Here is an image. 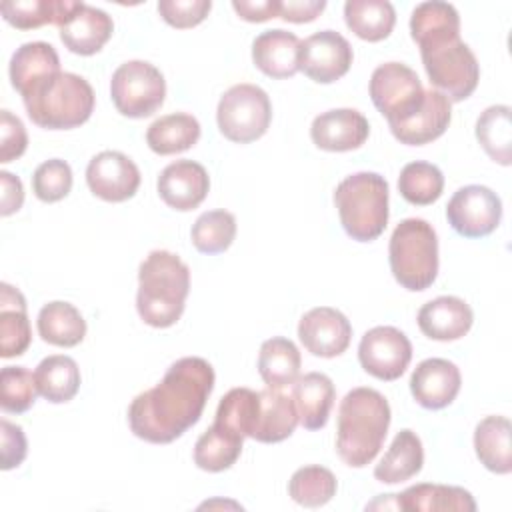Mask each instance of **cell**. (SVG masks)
I'll use <instances>...</instances> for the list:
<instances>
[{
    "label": "cell",
    "mask_w": 512,
    "mask_h": 512,
    "mask_svg": "<svg viewBox=\"0 0 512 512\" xmlns=\"http://www.w3.org/2000/svg\"><path fill=\"white\" fill-rule=\"evenodd\" d=\"M38 334L44 342L60 348L78 346L86 336V320L80 310L62 300L48 302L38 312Z\"/></svg>",
    "instance_id": "cell-30"
},
{
    "label": "cell",
    "mask_w": 512,
    "mask_h": 512,
    "mask_svg": "<svg viewBox=\"0 0 512 512\" xmlns=\"http://www.w3.org/2000/svg\"><path fill=\"white\" fill-rule=\"evenodd\" d=\"M214 388V368L200 356L176 360L164 378L128 406L134 436L150 444H170L202 416Z\"/></svg>",
    "instance_id": "cell-1"
},
{
    "label": "cell",
    "mask_w": 512,
    "mask_h": 512,
    "mask_svg": "<svg viewBox=\"0 0 512 512\" xmlns=\"http://www.w3.org/2000/svg\"><path fill=\"white\" fill-rule=\"evenodd\" d=\"M32 330L22 292L8 282L0 284V356L12 358L28 350Z\"/></svg>",
    "instance_id": "cell-24"
},
{
    "label": "cell",
    "mask_w": 512,
    "mask_h": 512,
    "mask_svg": "<svg viewBox=\"0 0 512 512\" xmlns=\"http://www.w3.org/2000/svg\"><path fill=\"white\" fill-rule=\"evenodd\" d=\"M244 436L222 424H212L194 446V464L206 472H224L236 464L242 454Z\"/></svg>",
    "instance_id": "cell-32"
},
{
    "label": "cell",
    "mask_w": 512,
    "mask_h": 512,
    "mask_svg": "<svg viewBox=\"0 0 512 512\" xmlns=\"http://www.w3.org/2000/svg\"><path fill=\"white\" fill-rule=\"evenodd\" d=\"M370 134L366 116L354 108H334L314 118L312 142L326 152H348L360 148Z\"/></svg>",
    "instance_id": "cell-16"
},
{
    "label": "cell",
    "mask_w": 512,
    "mask_h": 512,
    "mask_svg": "<svg viewBox=\"0 0 512 512\" xmlns=\"http://www.w3.org/2000/svg\"><path fill=\"white\" fill-rule=\"evenodd\" d=\"M300 40L294 32L272 28L258 34L252 42V60L260 72L282 80L298 72Z\"/></svg>",
    "instance_id": "cell-22"
},
{
    "label": "cell",
    "mask_w": 512,
    "mask_h": 512,
    "mask_svg": "<svg viewBox=\"0 0 512 512\" xmlns=\"http://www.w3.org/2000/svg\"><path fill=\"white\" fill-rule=\"evenodd\" d=\"M344 232L356 242L376 240L388 224V182L376 172L346 176L334 190Z\"/></svg>",
    "instance_id": "cell-5"
},
{
    "label": "cell",
    "mask_w": 512,
    "mask_h": 512,
    "mask_svg": "<svg viewBox=\"0 0 512 512\" xmlns=\"http://www.w3.org/2000/svg\"><path fill=\"white\" fill-rule=\"evenodd\" d=\"M192 244L202 254H220L236 238V218L228 210H210L196 218L192 226Z\"/></svg>",
    "instance_id": "cell-42"
},
{
    "label": "cell",
    "mask_w": 512,
    "mask_h": 512,
    "mask_svg": "<svg viewBox=\"0 0 512 512\" xmlns=\"http://www.w3.org/2000/svg\"><path fill=\"white\" fill-rule=\"evenodd\" d=\"M370 98L388 126L414 116L424 104V88L418 74L402 62L380 64L370 76Z\"/></svg>",
    "instance_id": "cell-10"
},
{
    "label": "cell",
    "mask_w": 512,
    "mask_h": 512,
    "mask_svg": "<svg viewBox=\"0 0 512 512\" xmlns=\"http://www.w3.org/2000/svg\"><path fill=\"white\" fill-rule=\"evenodd\" d=\"M448 224L464 238L492 234L502 218V200L488 186L468 184L458 188L446 206Z\"/></svg>",
    "instance_id": "cell-11"
},
{
    "label": "cell",
    "mask_w": 512,
    "mask_h": 512,
    "mask_svg": "<svg viewBox=\"0 0 512 512\" xmlns=\"http://www.w3.org/2000/svg\"><path fill=\"white\" fill-rule=\"evenodd\" d=\"M28 134L18 116L10 110H0V162H12L26 152Z\"/></svg>",
    "instance_id": "cell-46"
},
{
    "label": "cell",
    "mask_w": 512,
    "mask_h": 512,
    "mask_svg": "<svg viewBox=\"0 0 512 512\" xmlns=\"http://www.w3.org/2000/svg\"><path fill=\"white\" fill-rule=\"evenodd\" d=\"M396 506L408 512H474L476 502L472 494L460 486L446 484H416L402 494H394Z\"/></svg>",
    "instance_id": "cell-25"
},
{
    "label": "cell",
    "mask_w": 512,
    "mask_h": 512,
    "mask_svg": "<svg viewBox=\"0 0 512 512\" xmlns=\"http://www.w3.org/2000/svg\"><path fill=\"white\" fill-rule=\"evenodd\" d=\"M260 414V392L250 388L228 390L216 408V424L238 432L240 436L252 438Z\"/></svg>",
    "instance_id": "cell-39"
},
{
    "label": "cell",
    "mask_w": 512,
    "mask_h": 512,
    "mask_svg": "<svg viewBox=\"0 0 512 512\" xmlns=\"http://www.w3.org/2000/svg\"><path fill=\"white\" fill-rule=\"evenodd\" d=\"M358 360L370 376L392 382L406 372L412 360V344L394 326H374L360 340Z\"/></svg>",
    "instance_id": "cell-12"
},
{
    "label": "cell",
    "mask_w": 512,
    "mask_h": 512,
    "mask_svg": "<svg viewBox=\"0 0 512 512\" xmlns=\"http://www.w3.org/2000/svg\"><path fill=\"white\" fill-rule=\"evenodd\" d=\"M190 292V268L168 250H152L138 268L136 310L152 328L176 324Z\"/></svg>",
    "instance_id": "cell-3"
},
{
    "label": "cell",
    "mask_w": 512,
    "mask_h": 512,
    "mask_svg": "<svg viewBox=\"0 0 512 512\" xmlns=\"http://www.w3.org/2000/svg\"><path fill=\"white\" fill-rule=\"evenodd\" d=\"M444 176L438 166L416 160L406 164L398 176L400 196L414 206H428L442 196Z\"/></svg>",
    "instance_id": "cell-40"
},
{
    "label": "cell",
    "mask_w": 512,
    "mask_h": 512,
    "mask_svg": "<svg viewBox=\"0 0 512 512\" xmlns=\"http://www.w3.org/2000/svg\"><path fill=\"white\" fill-rule=\"evenodd\" d=\"M76 6V0H10L0 4V12L10 26L32 30L44 24L60 26Z\"/></svg>",
    "instance_id": "cell-35"
},
{
    "label": "cell",
    "mask_w": 512,
    "mask_h": 512,
    "mask_svg": "<svg viewBox=\"0 0 512 512\" xmlns=\"http://www.w3.org/2000/svg\"><path fill=\"white\" fill-rule=\"evenodd\" d=\"M30 120L46 130H70L84 124L94 110V90L78 74L58 72L22 96Z\"/></svg>",
    "instance_id": "cell-4"
},
{
    "label": "cell",
    "mask_w": 512,
    "mask_h": 512,
    "mask_svg": "<svg viewBox=\"0 0 512 512\" xmlns=\"http://www.w3.org/2000/svg\"><path fill=\"white\" fill-rule=\"evenodd\" d=\"M32 190L38 200L48 204L66 198L68 192L72 190L70 164L60 158L42 162L32 174Z\"/></svg>",
    "instance_id": "cell-44"
},
{
    "label": "cell",
    "mask_w": 512,
    "mask_h": 512,
    "mask_svg": "<svg viewBox=\"0 0 512 512\" xmlns=\"http://www.w3.org/2000/svg\"><path fill=\"white\" fill-rule=\"evenodd\" d=\"M86 182L94 196L106 202H124L136 194L140 170L126 154L104 150L88 162Z\"/></svg>",
    "instance_id": "cell-14"
},
{
    "label": "cell",
    "mask_w": 512,
    "mask_h": 512,
    "mask_svg": "<svg viewBox=\"0 0 512 512\" xmlns=\"http://www.w3.org/2000/svg\"><path fill=\"white\" fill-rule=\"evenodd\" d=\"M510 420L506 416H486L476 424L474 450L490 472L510 474L512 470V448H510Z\"/></svg>",
    "instance_id": "cell-29"
},
{
    "label": "cell",
    "mask_w": 512,
    "mask_h": 512,
    "mask_svg": "<svg viewBox=\"0 0 512 512\" xmlns=\"http://www.w3.org/2000/svg\"><path fill=\"white\" fill-rule=\"evenodd\" d=\"M390 404L374 388H352L338 406L336 452L352 468L368 466L380 452L388 426Z\"/></svg>",
    "instance_id": "cell-2"
},
{
    "label": "cell",
    "mask_w": 512,
    "mask_h": 512,
    "mask_svg": "<svg viewBox=\"0 0 512 512\" xmlns=\"http://www.w3.org/2000/svg\"><path fill=\"white\" fill-rule=\"evenodd\" d=\"M0 182H2V196H0V214L10 216L22 208L24 202V188L18 176L2 170L0 172Z\"/></svg>",
    "instance_id": "cell-50"
},
{
    "label": "cell",
    "mask_w": 512,
    "mask_h": 512,
    "mask_svg": "<svg viewBox=\"0 0 512 512\" xmlns=\"http://www.w3.org/2000/svg\"><path fill=\"white\" fill-rule=\"evenodd\" d=\"M336 488H338L336 476L328 468L318 464L298 468L288 482L290 498L296 504L306 508L324 506L326 502L332 500V496L336 494Z\"/></svg>",
    "instance_id": "cell-41"
},
{
    "label": "cell",
    "mask_w": 512,
    "mask_h": 512,
    "mask_svg": "<svg viewBox=\"0 0 512 512\" xmlns=\"http://www.w3.org/2000/svg\"><path fill=\"white\" fill-rule=\"evenodd\" d=\"M210 190V178L202 164L194 160H176L158 176V196L166 206L188 212L198 208Z\"/></svg>",
    "instance_id": "cell-18"
},
{
    "label": "cell",
    "mask_w": 512,
    "mask_h": 512,
    "mask_svg": "<svg viewBox=\"0 0 512 512\" xmlns=\"http://www.w3.org/2000/svg\"><path fill=\"white\" fill-rule=\"evenodd\" d=\"M450 120H452L450 100L436 88H430V90H424L422 108L408 120L390 126V132L400 144L422 146L440 138L446 132Z\"/></svg>",
    "instance_id": "cell-20"
},
{
    "label": "cell",
    "mask_w": 512,
    "mask_h": 512,
    "mask_svg": "<svg viewBox=\"0 0 512 512\" xmlns=\"http://www.w3.org/2000/svg\"><path fill=\"white\" fill-rule=\"evenodd\" d=\"M232 8L246 22H266L280 16L278 0H232Z\"/></svg>",
    "instance_id": "cell-48"
},
{
    "label": "cell",
    "mask_w": 512,
    "mask_h": 512,
    "mask_svg": "<svg viewBox=\"0 0 512 512\" xmlns=\"http://www.w3.org/2000/svg\"><path fill=\"white\" fill-rule=\"evenodd\" d=\"M0 440H2V448H0L2 470H12V468L20 466L28 452L24 430L18 424H12L6 418H2L0 420Z\"/></svg>",
    "instance_id": "cell-47"
},
{
    "label": "cell",
    "mask_w": 512,
    "mask_h": 512,
    "mask_svg": "<svg viewBox=\"0 0 512 512\" xmlns=\"http://www.w3.org/2000/svg\"><path fill=\"white\" fill-rule=\"evenodd\" d=\"M60 58L48 42H26L10 58V82L20 96H26L40 80L58 74Z\"/></svg>",
    "instance_id": "cell-26"
},
{
    "label": "cell",
    "mask_w": 512,
    "mask_h": 512,
    "mask_svg": "<svg viewBox=\"0 0 512 512\" xmlns=\"http://www.w3.org/2000/svg\"><path fill=\"white\" fill-rule=\"evenodd\" d=\"M418 328L430 340H458L474 322L472 308L458 296H438L418 310Z\"/></svg>",
    "instance_id": "cell-21"
},
{
    "label": "cell",
    "mask_w": 512,
    "mask_h": 512,
    "mask_svg": "<svg viewBox=\"0 0 512 512\" xmlns=\"http://www.w3.org/2000/svg\"><path fill=\"white\" fill-rule=\"evenodd\" d=\"M290 396L294 400L298 420L306 430H320L326 426L336 400V388L326 374L308 372L296 378Z\"/></svg>",
    "instance_id": "cell-23"
},
{
    "label": "cell",
    "mask_w": 512,
    "mask_h": 512,
    "mask_svg": "<svg viewBox=\"0 0 512 512\" xmlns=\"http://www.w3.org/2000/svg\"><path fill=\"white\" fill-rule=\"evenodd\" d=\"M458 34H460V16L452 4L430 0V2H420L412 10L410 36L418 46L436 38L458 36Z\"/></svg>",
    "instance_id": "cell-38"
},
{
    "label": "cell",
    "mask_w": 512,
    "mask_h": 512,
    "mask_svg": "<svg viewBox=\"0 0 512 512\" xmlns=\"http://www.w3.org/2000/svg\"><path fill=\"white\" fill-rule=\"evenodd\" d=\"M34 374L24 366H4L0 372V406L4 412L22 414L36 402Z\"/></svg>",
    "instance_id": "cell-43"
},
{
    "label": "cell",
    "mask_w": 512,
    "mask_h": 512,
    "mask_svg": "<svg viewBox=\"0 0 512 512\" xmlns=\"http://www.w3.org/2000/svg\"><path fill=\"white\" fill-rule=\"evenodd\" d=\"M298 338L310 354L320 358H334L346 352L350 346L352 324L340 310L318 306L300 318Z\"/></svg>",
    "instance_id": "cell-15"
},
{
    "label": "cell",
    "mask_w": 512,
    "mask_h": 512,
    "mask_svg": "<svg viewBox=\"0 0 512 512\" xmlns=\"http://www.w3.org/2000/svg\"><path fill=\"white\" fill-rule=\"evenodd\" d=\"M298 412L292 396L280 392V388L260 390V414L252 438L264 444H276L292 436L298 426Z\"/></svg>",
    "instance_id": "cell-27"
},
{
    "label": "cell",
    "mask_w": 512,
    "mask_h": 512,
    "mask_svg": "<svg viewBox=\"0 0 512 512\" xmlns=\"http://www.w3.org/2000/svg\"><path fill=\"white\" fill-rule=\"evenodd\" d=\"M110 96L122 116L146 118L162 106L166 80L154 64L146 60H128L114 70Z\"/></svg>",
    "instance_id": "cell-9"
},
{
    "label": "cell",
    "mask_w": 512,
    "mask_h": 512,
    "mask_svg": "<svg viewBox=\"0 0 512 512\" xmlns=\"http://www.w3.org/2000/svg\"><path fill=\"white\" fill-rule=\"evenodd\" d=\"M352 58V46L340 32L320 30L300 42L298 70L318 84H332L350 70Z\"/></svg>",
    "instance_id": "cell-13"
},
{
    "label": "cell",
    "mask_w": 512,
    "mask_h": 512,
    "mask_svg": "<svg viewBox=\"0 0 512 512\" xmlns=\"http://www.w3.org/2000/svg\"><path fill=\"white\" fill-rule=\"evenodd\" d=\"M326 8L324 0H286L280 2V18L294 24L312 22Z\"/></svg>",
    "instance_id": "cell-49"
},
{
    "label": "cell",
    "mask_w": 512,
    "mask_h": 512,
    "mask_svg": "<svg viewBox=\"0 0 512 512\" xmlns=\"http://www.w3.org/2000/svg\"><path fill=\"white\" fill-rule=\"evenodd\" d=\"M302 358L296 344L288 338L274 336L262 342L258 352V372L268 388L294 384L300 374Z\"/></svg>",
    "instance_id": "cell-33"
},
{
    "label": "cell",
    "mask_w": 512,
    "mask_h": 512,
    "mask_svg": "<svg viewBox=\"0 0 512 512\" xmlns=\"http://www.w3.org/2000/svg\"><path fill=\"white\" fill-rule=\"evenodd\" d=\"M460 384L458 366L446 358H426L410 376V392L426 410H440L452 404L460 392Z\"/></svg>",
    "instance_id": "cell-17"
},
{
    "label": "cell",
    "mask_w": 512,
    "mask_h": 512,
    "mask_svg": "<svg viewBox=\"0 0 512 512\" xmlns=\"http://www.w3.org/2000/svg\"><path fill=\"white\" fill-rule=\"evenodd\" d=\"M388 260L402 288L410 292L430 288L438 276V236L432 224L422 218L402 220L390 236Z\"/></svg>",
    "instance_id": "cell-6"
},
{
    "label": "cell",
    "mask_w": 512,
    "mask_h": 512,
    "mask_svg": "<svg viewBox=\"0 0 512 512\" xmlns=\"http://www.w3.org/2000/svg\"><path fill=\"white\" fill-rule=\"evenodd\" d=\"M476 138L484 152L498 164L512 162V120L510 106H488L476 120Z\"/></svg>",
    "instance_id": "cell-37"
},
{
    "label": "cell",
    "mask_w": 512,
    "mask_h": 512,
    "mask_svg": "<svg viewBox=\"0 0 512 512\" xmlns=\"http://www.w3.org/2000/svg\"><path fill=\"white\" fill-rule=\"evenodd\" d=\"M210 0H160L158 14L166 24L174 28H192L198 26L210 12Z\"/></svg>",
    "instance_id": "cell-45"
},
{
    "label": "cell",
    "mask_w": 512,
    "mask_h": 512,
    "mask_svg": "<svg viewBox=\"0 0 512 512\" xmlns=\"http://www.w3.org/2000/svg\"><path fill=\"white\" fill-rule=\"evenodd\" d=\"M200 138V124L192 114L174 112L160 116L146 130V144L160 156H170L192 148Z\"/></svg>",
    "instance_id": "cell-31"
},
{
    "label": "cell",
    "mask_w": 512,
    "mask_h": 512,
    "mask_svg": "<svg viewBox=\"0 0 512 512\" xmlns=\"http://www.w3.org/2000/svg\"><path fill=\"white\" fill-rule=\"evenodd\" d=\"M270 120V98L256 84H236L228 88L216 108L220 134L236 144H248L262 138Z\"/></svg>",
    "instance_id": "cell-8"
},
{
    "label": "cell",
    "mask_w": 512,
    "mask_h": 512,
    "mask_svg": "<svg viewBox=\"0 0 512 512\" xmlns=\"http://www.w3.org/2000/svg\"><path fill=\"white\" fill-rule=\"evenodd\" d=\"M424 464V448L416 432L400 430L382 460L374 468V478L384 484H398L414 478Z\"/></svg>",
    "instance_id": "cell-28"
},
{
    "label": "cell",
    "mask_w": 512,
    "mask_h": 512,
    "mask_svg": "<svg viewBox=\"0 0 512 512\" xmlns=\"http://www.w3.org/2000/svg\"><path fill=\"white\" fill-rule=\"evenodd\" d=\"M62 44L80 56H92L102 50L114 32L112 18L90 4L78 2L76 10L58 26Z\"/></svg>",
    "instance_id": "cell-19"
},
{
    "label": "cell",
    "mask_w": 512,
    "mask_h": 512,
    "mask_svg": "<svg viewBox=\"0 0 512 512\" xmlns=\"http://www.w3.org/2000/svg\"><path fill=\"white\" fill-rule=\"evenodd\" d=\"M38 394L52 404H64L72 400L80 388V368L74 358L64 354H52L44 358L34 370Z\"/></svg>",
    "instance_id": "cell-34"
},
{
    "label": "cell",
    "mask_w": 512,
    "mask_h": 512,
    "mask_svg": "<svg viewBox=\"0 0 512 512\" xmlns=\"http://www.w3.org/2000/svg\"><path fill=\"white\" fill-rule=\"evenodd\" d=\"M418 48L430 84L450 102H462L476 90L480 64L460 34L436 38Z\"/></svg>",
    "instance_id": "cell-7"
},
{
    "label": "cell",
    "mask_w": 512,
    "mask_h": 512,
    "mask_svg": "<svg viewBox=\"0 0 512 512\" xmlns=\"http://www.w3.org/2000/svg\"><path fill=\"white\" fill-rule=\"evenodd\" d=\"M344 20L358 38L380 42L390 36L396 12L388 0H348L344 4Z\"/></svg>",
    "instance_id": "cell-36"
}]
</instances>
